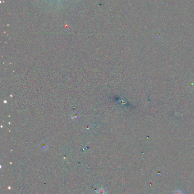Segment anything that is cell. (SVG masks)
<instances>
[{
    "instance_id": "cell-1",
    "label": "cell",
    "mask_w": 194,
    "mask_h": 194,
    "mask_svg": "<svg viewBox=\"0 0 194 194\" xmlns=\"http://www.w3.org/2000/svg\"><path fill=\"white\" fill-rule=\"evenodd\" d=\"M173 194H183L182 191H180L179 190H175L173 192Z\"/></svg>"
}]
</instances>
